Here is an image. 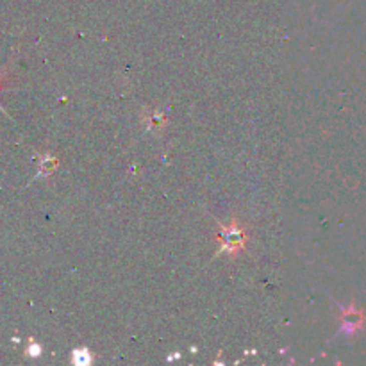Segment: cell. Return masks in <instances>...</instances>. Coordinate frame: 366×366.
Segmentation results:
<instances>
[{
	"label": "cell",
	"instance_id": "cell-1",
	"mask_svg": "<svg viewBox=\"0 0 366 366\" xmlns=\"http://www.w3.org/2000/svg\"><path fill=\"white\" fill-rule=\"evenodd\" d=\"M220 241H222V247H220V252H225L227 250L229 254H236L238 250L245 247L247 243V234L245 231L236 224L232 222L229 224L227 227H224V234L220 236Z\"/></svg>",
	"mask_w": 366,
	"mask_h": 366
},
{
	"label": "cell",
	"instance_id": "cell-2",
	"mask_svg": "<svg viewBox=\"0 0 366 366\" xmlns=\"http://www.w3.org/2000/svg\"><path fill=\"white\" fill-rule=\"evenodd\" d=\"M355 311H345L343 313V329L345 332H352L354 329H357L359 325H361V320H359L357 316H355Z\"/></svg>",
	"mask_w": 366,
	"mask_h": 366
},
{
	"label": "cell",
	"instance_id": "cell-3",
	"mask_svg": "<svg viewBox=\"0 0 366 366\" xmlns=\"http://www.w3.org/2000/svg\"><path fill=\"white\" fill-rule=\"evenodd\" d=\"M91 359L93 357H91L90 350H86V348L73 350V354H72V361L79 366H88L91 362Z\"/></svg>",
	"mask_w": 366,
	"mask_h": 366
},
{
	"label": "cell",
	"instance_id": "cell-4",
	"mask_svg": "<svg viewBox=\"0 0 366 366\" xmlns=\"http://www.w3.org/2000/svg\"><path fill=\"white\" fill-rule=\"evenodd\" d=\"M41 354V346L40 345H31L29 346V355H33V357H36V355Z\"/></svg>",
	"mask_w": 366,
	"mask_h": 366
}]
</instances>
